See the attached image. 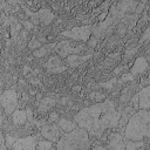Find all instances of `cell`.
<instances>
[{
	"mask_svg": "<svg viewBox=\"0 0 150 150\" xmlns=\"http://www.w3.org/2000/svg\"><path fill=\"white\" fill-rule=\"evenodd\" d=\"M121 111L116 109L115 104L110 100H104L90 107L81 109L74 117V121L79 128L87 131L89 136L102 137L107 129L116 128Z\"/></svg>",
	"mask_w": 150,
	"mask_h": 150,
	"instance_id": "cell-1",
	"label": "cell"
},
{
	"mask_svg": "<svg viewBox=\"0 0 150 150\" xmlns=\"http://www.w3.org/2000/svg\"><path fill=\"white\" fill-rule=\"evenodd\" d=\"M150 135V112L148 110H138L128 120L124 128V136L129 141H143Z\"/></svg>",
	"mask_w": 150,
	"mask_h": 150,
	"instance_id": "cell-2",
	"label": "cell"
},
{
	"mask_svg": "<svg viewBox=\"0 0 150 150\" xmlns=\"http://www.w3.org/2000/svg\"><path fill=\"white\" fill-rule=\"evenodd\" d=\"M89 143L90 141L87 131L76 127L74 130L61 135L56 143V150H83Z\"/></svg>",
	"mask_w": 150,
	"mask_h": 150,
	"instance_id": "cell-3",
	"label": "cell"
},
{
	"mask_svg": "<svg viewBox=\"0 0 150 150\" xmlns=\"http://www.w3.org/2000/svg\"><path fill=\"white\" fill-rule=\"evenodd\" d=\"M91 35V26L90 25H84L80 27H73L68 30L61 32V36L70 38L75 41H88Z\"/></svg>",
	"mask_w": 150,
	"mask_h": 150,
	"instance_id": "cell-4",
	"label": "cell"
},
{
	"mask_svg": "<svg viewBox=\"0 0 150 150\" xmlns=\"http://www.w3.org/2000/svg\"><path fill=\"white\" fill-rule=\"evenodd\" d=\"M0 104L2 105L7 115L13 114L18 105V94L15 93V90L8 89L0 94Z\"/></svg>",
	"mask_w": 150,
	"mask_h": 150,
	"instance_id": "cell-5",
	"label": "cell"
},
{
	"mask_svg": "<svg viewBox=\"0 0 150 150\" xmlns=\"http://www.w3.org/2000/svg\"><path fill=\"white\" fill-rule=\"evenodd\" d=\"M84 49V47L82 45H79V46H73L70 41L68 40H63V41H60L56 43L55 48H54V52L57 54V56L60 57H67L69 55H73V54H77L80 52H82Z\"/></svg>",
	"mask_w": 150,
	"mask_h": 150,
	"instance_id": "cell-6",
	"label": "cell"
},
{
	"mask_svg": "<svg viewBox=\"0 0 150 150\" xmlns=\"http://www.w3.org/2000/svg\"><path fill=\"white\" fill-rule=\"evenodd\" d=\"M25 12L27 15L30 16L32 19V23H38V22H42L45 25L49 23L53 19H54V14L50 12V9L48 8H41L38 12H32L28 8H25Z\"/></svg>",
	"mask_w": 150,
	"mask_h": 150,
	"instance_id": "cell-7",
	"label": "cell"
},
{
	"mask_svg": "<svg viewBox=\"0 0 150 150\" xmlns=\"http://www.w3.org/2000/svg\"><path fill=\"white\" fill-rule=\"evenodd\" d=\"M41 135L50 142H57L59 138L61 137V129L59 125L50 124V125H45L41 129Z\"/></svg>",
	"mask_w": 150,
	"mask_h": 150,
	"instance_id": "cell-8",
	"label": "cell"
},
{
	"mask_svg": "<svg viewBox=\"0 0 150 150\" xmlns=\"http://www.w3.org/2000/svg\"><path fill=\"white\" fill-rule=\"evenodd\" d=\"M12 148L13 150H36V142L33 136H27L15 139Z\"/></svg>",
	"mask_w": 150,
	"mask_h": 150,
	"instance_id": "cell-9",
	"label": "cell"
},
{
	"mask_svg": "<svg viewBox=\"0 0 150 150\" xmlns=\"http://www.w3.org/2000/svg\"><path fill=\"white\" fill-rule=\"evenodd\" d=\"M107 150H125L124 146V139L121 134L118 132H111L107 139Z\"/></svg>",
	"mask_w": 150,
	"mask_h": 150,
	"instance_id": "cell-10",
	"label": "cell"
},
{
	"mask_svg": "<svg viewBox=\"0 0 150 150\" xmlns=\"http://www.w3.org/2000/svg\"><path fill=\"white\" fill-rule=\"evenodd\" d=\"M46 68L50 73H62L66 70L67 66H64V63L62 62L60 56L52 55V56H49V59L46 63Z\"/></svg>",
	"mask_w": 150,
	"mask_h": 150,
	"instance_id": "cell-11",
	"label": "cell"
},
{
	"mask_svg": "<svg viewBox=\"0 0 150 150\" xmlns=\"http://www.w3.org/2000/svg\"><path fill=\"white\" fill-rule=\"evenodd\" d=\"M138 96V109L139 110H149L150 108V87L145 86L137 93Z\"/></svg>",
	"mask_w": 150,
	"mask_h": 150,
	"instance_id": "cell-12",
	"label": "cell"
},
{
	"mask_svg": "<svg viewBox=\"0 0 150 150\" xmlns=\"http://www.w3.org/2000/svg\"><path fill=\"white\" fill-rule=\"evenodd\" d=\"M91 56H93L91 54H88V55H84V56H82V55H77V54H73V55L67 56V57H66V61H67L68 66L75 68V67H79L81 63L86 62L87 60H89Z\"/></svg>",
	"mask_w": 150,
	"mask_h": 150,
	"instance_id": "cell-13",
	"label": "cell"
},
{
	"mask_svg": "<svg viewBox=\"0 0 150 150\" xmlns=\"http://www.w3.org/2000/svg\"><path fill=\"white\" fill-rule=\"evenodd\" d=\"M148 67V62H146V59L144 56H139L135 60L132 67H131V71L130 74L134 76V75H137V74H141L143 73Z\"/></svg>",
	"mask_w": 150,
	"mask_h": 150,
	"instance_id": "cell-14",
	"label": "cell"
},
{
	"mask_svg": "<svg viewBox=\"0 0 150 150\" xmlns=\"http://www.w3.org/2000/svg\"><path fill=\"white\" fill-rule=\"evenodd\" d=\"M55 46H56V42L48 43V45H43V46H41L39 49L34 50L33 55H34V56H36V57H42V56H46V55H47V54H49L52 50H54Z\"/></svg>",
	"mask_w": 150,
	"mask_h": 150,
	"instance_id": "cell-15",
	"label": "cell"
},
{
	"mask_svg": "<svg viewBox=\"0 0 150 150\" xmlns=\"http://www.w3.org/2000/svg\"><path fill=\"white\" fill-rule=\"evenodd\" d=\"M12 118H13V122L15 124H23L26 122V118H27V112L25 110L15 109L14 112L12 114Z\"/></svg>",
	"mask_w": 150,
	"mask_h": 150,
	"instance_id": "cell-16",
	"label": "cell"
},
{
	"mask_svg": "<svg viewBox=\"0 0 150 150\" xmlns=\"http://www.w3.org/2000/svg\"><path fill=\"white\" fill-rule=\"evenodd\" d=\"M8 20H9L11 35H12V38H15L21 30V23H19V21L14 16H8Z\"/></svg>",
	"mask_w": 150,
	"mask_h": 150,
	"instance_id": "cell-17",
	"label": "cell"
},
{
	"mask_svg": "<svg viewBox=\"0 0 150 150\" xmlns=\"http://www.w3.org/2000/svg\"><path fill=\"white\" fill-rule=\"evenodd\" d=\"M132 111H134L132 107H127L123 111H121V116H120L118 125H117V127H123V125H125V124H127V122H128V120L131 117Z\"/></svg>",
	"mask_w": 150,
	"mask_h": 150,
	"instance_id": "cell-18",
	"label": "cell"
},
{
	"mask_svg": "<svg viewBox=\"0 0 150 150\" xmlns=\"http://www.w3.org/2000/svg\"><path fill=\"white\" fill-rule=\"evenodd\" d=\"M57 125L60 127L61 130H63L66 132H69V131L74 130L77 127L76 123H74V122H71L69 120H66V118H60L59 122H57Z\"/></svg>",
	"mask_w": 150,
	"mask_h": 150,
	"instance_id": "cell-19",
	"label": "cell"
},
{
	"mask_svg": "<svg viewBox=\"0 0 150 150\" xmlns=\"http://www.w3.org/2000/svg\"><path fill=\"white\" fill-rule=\"evenodd\" d=\"M54 103H55V100H54V98H52V97H45V98H42L41 102L39 103L38 109H39V111L45 112V111H47L50 107H53Z\"/></svg>",
	"mask_w": 150,
	"mask_h": 150,
	"instance_id": "cell-20",
	"label": "cell"
},
{
	"mask_svg": "<svg viewBox=\"0 0 150 150\" xmlns=\"http://www.w3.org/2000/svg\"><path fill=\"white\" fill-rule=\"evenodd\" d=\"M144 142L143 141H137V142H134V141H127L124 142V146H125V150H138L143 146Z\"/></svg>",
	"mask_w": 150,
	"mask_h": 150,
	"instance_id": "cell-21",
	"label": "cell"
},
{
	"mask_svg": "<svg viewBox=\"0 0 150 150\" xmlns=\"http://www.w3.org/2000/svg\"><path fill=\"white\" fill-rule=\"evenodd\" d=\"M89 98L93 100V101H95V102H97V103H100V102L104 101L105 95L102 94V93H100V91H93V93L89 94Z\"/></svg>",
	"mask_w": 150,
	"mask_h": 150,
	"instance_id": "cell-22",
	"label": "cell"
},
{
	"mask_svg": "<svg viewBox=\"0 0 150 150\" xmlns=\"http://www.w3.org/2000/svg\"><path fill=\"white\" fill-rule=\"evenodd\" d=\"M53 148V143L50 141H40L38 143V148L36 150H50Z\"/></svg>",
	"mask_w": 150,
	"mask_h": 150,
	"instance_id": "cell-23",
	"label": "cell"
},
{
	"mask_svg": "<svg viewBox=\"0 0 150 150\" xmlns=\"http://www.w3.org/2000/svg\"><path fill=\"white\" fill-rule=\"evenodd\" d=\"M41 46H42L41 45V41L38 40V39H35V38H32L30 41L28 42V48H30V49H36V48L39 49Z\"/></svg>",
	"mask_w": 150,
	"mask_h": 150,
	"instance_id": "cell-24",
	"label": "cell"
},
{
	"mask_svg": "<svg viewBox=\"0 0 150 150\" xmlns=\"http://www.w3.org/2000/svg\"><path fill=\"white\" fill-rule=\"evenodd\" d=\"M130 90H131V87H128V88H125V89L122 91V96H121V101H122V102H125V101H128V100L131 97V94H129Z\"/></svg>",
	"mask_w": 150,
	"mask_h": 150,
	"instance_id": "cell-25",
	"label": "cell"
},
{
	"mask_svg": "<svg viewBox=\"0 0 150 150\" xmlns=\"http://www.w3.org/2000/svg\"><path fill=\"white\" fill-rule=\"evenodd\" d=\"M115 83H116V79H111V80H109V81H107V82L100 83V86H101L102 88H105V89H111V88L115 86Z\"/></svg>",
	"mask_w": 150,
	"mask_h": 150,
	"instance_id": "cell-26",
	"label": "cell"
},
{
	"mask_svg": "<svg viewBox=\"0 0 150 150\" xmlns=\"http://www.w3.org/2000/svg\"><path fill=\"white\" fill-rule=\"evenodd\" d=\"M1 121H2V117H1V114H0V150H6V145H5V137L1 132Z\"/></svg>",
	"mask_w": 150,
	"mask_h": 150,
	"instance_id": "cell-27",
	"label": "cell"
},
{
	"mask_svg": "<svg viewBox=\"0 0 150 150\" xmlns=\"http://www.w3.org/2000/svg\"><path fill=\"white\" fill-rule=\"evenodd\" d=\"M14 142H15V139L12 136L8 135V136L5 137V145H6V148H12L13 144H14Z\"/></svg>",
	"mask_w": 150,
	"mask_h": 150,
	"instance_id": "cell-28",
	"label": "cell"
},
{
	"mask_svg": "<svg viewBox=\"0 0 150 150\" xmlns=\"http://www.w3.org/2000/svg\"><path fill=\"white\" fill-rule=\"evenodd\" d=\"M149 38H150V28L148 27V28L145 29V32L143 33V35H142V38L139 39V43H143L144 41H146V40H149Z\"/></svg>",
	"mask_w": 150,
	"mask_h": 150,
	"instance_id": "cell-29",
	"label": "cell"
},
{
	"mask_svg": "<svg viewBox=\"0 0 150 150\" xmlns=\"http://www.w3.org/2000/svg\"><path fill=\"white\" fill-rule=\"evenodd\" d=\"M131 103H132V109H138V96L137 94H135L132 97H131Z\"/></svg>",
	"mask_w": 150,
	"mask_h": 150,
	"instance_id": "cell-30",
	"label": "cell"
},
{
	"mask_svg": "<svg viewBox=\"0 0 150 150\" xmlns=\"http://www.w3.org/2000/svg\"><path fill=\"white\" fill-rule=\"evenodd\" d=\"M21 26H23L26 30H30V29L33 28V23H32V21H27V20H23V21L21 22Z\"/></svg>",
	"mask_w": 150,
	"mask_h": 150,
	"instance_id": "cell-31",
	"label": "cell"
},
{
	"mask_svg": "<svg viewBox=\"0 0 150 150\" xmlns=\"http://www.w3.org/2000/svg\"><path fill=\"white\" fill-rule=\"evenodd\" d=\"M134 79V76L130 74V73H127V74H123L122 75V79H121V82H127V81H131Z\"/></svg>",
	"mask_w": 150,
	"mask_h": 150,
	"instance_id": "cell-32",
	"label": "cell"
},
{
	"mask_svg": "<svg viewBox=\"0 0 150 150\" xmlns=\"http://www.w3.org/2000/svg\"><path fill=\"white\" fill-rule=\"evenodd\" d=\"M137 47H135V48H132V49H129V50H127L125 52V59H128V57H130V56H132L136 52H137Z\"/></svg>",
	"mask_w": 150,
	"mask_h": 150,
	"instance_id": "cell-33",
	"label": "cell"
},
{
	"mask_svg": "<svg viewBox=\"0 0 150 150\" xmlns=\"http://www.w3.org/2000/svg\"><path fill=\"white\" fill-rule=\"evenodd\" d=\"M57 118H59V115H57V112H50V115H49V118H48V122H55Z\"/></svg>",
	"mask_w": 150,
	"mask_h": 150,
	"instance_id": "cell-34",
	"label": "cell"
},
{
	"mask_svg": "<svg viewBox=\"0 0 150 150\" xmlns=\"http://www.w3.org/2000/svg\"><path fill=\"white\" fill-rule=\"evenodd\" d=\"M96 42H97V39L96 38H91V40H88V46L89 47H95Z\"/></svg>",
	"mask_w": 150,
	"mask_h": 150,
	"instance_id": "cell-35",
	"label": "cell"
},
{
	"mask_svg": "<svg viewBox=\"0 0 150 150\" xmlns=\"http://www.w3.org/2000/svg\"><path fill=\"white\" fill-rule=\"evenodd\" d=\"M123 69H124V66H118V67H116V68L114 69V74H115V75H118L121 71H123Z\"/></svg>",
	"mask_w": 150,
	"mask_h": 150,
	"instance_id": "cell-36",
	"label": "cell"
},
{
	"mask_svg": "<svg viewBox=\"0 0 150 150\" xmlns=\"http://www.w3.org/2000/svg\"><path fill=\"white\" fill-rule=\"evenodd\" d=\"M107 15H108V11H105V12L102 13V14H100V15H98V20H100V21H103V20L107 18Z\"/></svg>",
	"mask_w": 150,
	"mask_h": 150,
	"instance_id": "cell-37",
	"label": "cell"
},
{
	"mask_svg": "<svg viewBox=\"0 0 150 150\" xmlns=\"http://www.w3.org/2000/svg\"><path fill=\"white\" fill-rule=\"evenodd\" d=\"M28 71H30V68H29L28 66H25V67H23V75H27Z\"/></svg>",
	"mask_w": 150,
	"mask_h": 150,
	"instance_id": "cell-38",
	"label": "cell"
},
{
	"mask_svg": "<svg viewBox=\"0 0 150 150\" xmlns=\"http://www.w3.org/2000/svg\"><path fill=\"white\" fill-rule=\"evenodd\" d=\"M93 150H107V148H104V146H102V145H97V146L93 148Z\"/></svg>",
	"mask_w": 150,
	"mask_h": 150,
	"instance_id": "cell-39",
	"label": "cell"
},
{
	"mask_svg": "<svg viewBox=\"0 0 150 150\" xmlns=\"http://www.w3.org/2000/svg\"><path fill=\"white\" fill-rule=\"evenodd\" d=\"M81 90V86H75L73 87V91H80Z\"/></svg>",
	"mask_w": 150,
	"mask_h": 150,
	"instance_id": "cell-40",
	"label": "cell"
},
{
	"mask_svg": "<svg viewBox=\"0 0 150 150\" xmlns=\"http://www.w3.org/2000/svg\"><path fill=\"white\" fill-rule=\"evenodd\" d=\"M30 82L34 83V84H40V81H39V80H32Z\"/></svg>",
	"mask_w": 150,
	"mask_h": 150,
	"instance_id": "cell-41",
	"label": "cell"
},
{
	"mask_svg": "<svg viewBox=\"0 0 150 150\" xmlns=\"http://www.w3.org/2000/svg\"><path fill=\"white\" fill-rule=\"evenodd\" d=\"M4 5H5V4H4V2H0V9H1V7H2V6H4Z\"/></svg>",
	"mask_w": 150,
	"mask_h": 150,
	"instance_id": "cell-42",
	"label": "cell"
},
{
	"mask_svg": "<svg viewBox=\"0 0 150 150\" xmlns=\"http://www.w3.org/2000/svg\"><path fill=\"white\" fill-rule=\"evenodd\" d=\"M50 150H56V149H53V148H52V149H50Z\"/></svg>",
	"mask_w": 150,
	"mask_h": 150,
	"instance_id": "cell-43",
	"label": "cell"
},
{
	"mask_svg": "<svg viewBox=\"0 0 150 150\" xmlns=\"http://www.w3.org/2000/svg\"><path fill=\"white\" fill-rule=\"evenodd\" d=\"M0 54H1V48H0Z\"/></svg>",
	"mask_w": 150,
	"mask_h": 150,
	"instance_id": "cell-44",
	"label": "cell"
},
{
	"mask_svg": "<svg viewBox=\"0 0 150 150\" xmlns=\"http://www.w3.org/2000/svg\"><path fill=\"white\" fill-rule=\"evenodd\" d=\"M138 150H142V148H141V149H138Z\"/></svg>",
	"mask_w": 150,
	"mask_h": 150,
	"instance_id": "cell-45",
	"label": "cell"
}]
</instances>
